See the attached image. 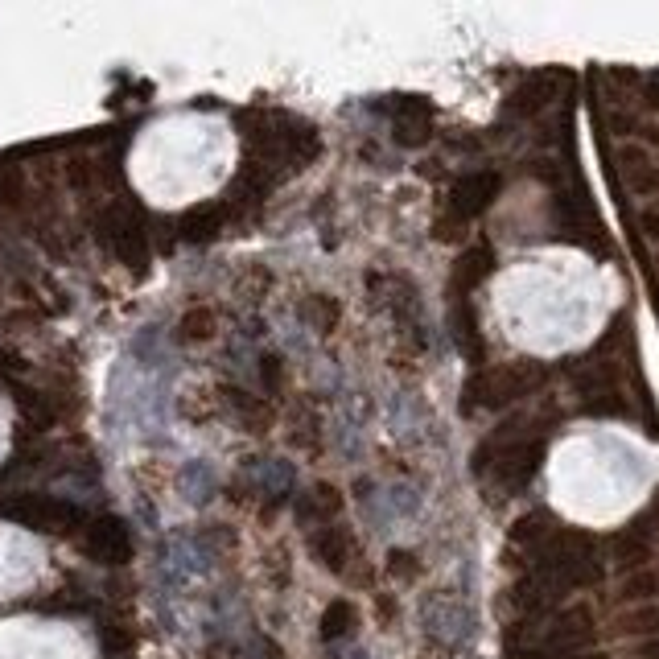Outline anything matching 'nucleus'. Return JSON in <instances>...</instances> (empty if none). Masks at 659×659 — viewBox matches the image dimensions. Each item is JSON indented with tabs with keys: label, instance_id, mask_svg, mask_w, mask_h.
I'll return each instance as SVG.
<instances>
[{
	"label": "nucleus",
	"instance_id": "obj_6",
	"mask_svg": "<svg viewBox=\"0 0 659 659\" xmlns=\"http://www.w3.org/2000/svg\"><path fill=\"white\" fill-rule=\"evenodd\" d=\"M9 441H13V412L5 400H0V458L9 454Z\"/></svg>",
	"mask_w": 659,
	"mask_h": 659
},
{
	"label": "nucleus",
	"instance_id": "obj_2",
	"mask_svg": "<svg viewBox=\"0 0 659 659\" xmlns=\"http://www.w3.org/2000/svg\"><path fill=\"white\" fill-rule=\"evenodd\" d=\"M503 318L532 346H565L598 322V289L577 264H524L503 285Z\"/></svg>",
	"mask_w": 659,
	"mask_h": 659
},
{
	"label": "nucleus",
	"instance_id": "obj_3",
	"mask_svg": "<svg viewBox=\"0 0 659 659\" xmlns=\"http://www.w3.org/2000/svg\"><path fill=\"white\" fill-rule=\"evenodd\" d=\"M647 487V466L631 441L594 433L573 441L561 454L557 495L573 515H614L631 507Z\"/></svg>",
	"mask_w": 659,
	"mask_h": 659
},
{
	"label": "nucleus",
	"instance_id": "obj_1",
	"mask_svg": "<svg viewBox=\"0 0 659 659\" xmlns=\"http://www.w3.org/2000/svg\"><path fill=\"white\" fill-rule=\"evenodd\" d=\"M235 132L211 112H169L141 128L128 153V178L145 202L182 211L223 190L235 169Z\"/></svg>",
	"mask_w": 659,
	"mask_h": 659
},
{
	"label": "nucleus",
	"instance_id": "obj_5",
	"mask_svg": "<svg viewBox=\"0 0 659 659\" xmlns=\"http://www.w3.org/2000/svg\"><path fill=\"white\" fill-rule=\"evenodd\" d=\"M46 577V548L13 524H0V598H17Z\"/></svg>",
	"mask_w": 659,
	"mask_h": 659
},
{
	"label": "nucleus",
	"instance_id": "obj_4",
	"mask_svg": "<svg viewBox=\"0 0 659 659\" xmlns=\"http://www.w3.org/2000/svg\"><path fill=\"white\" fill-rule=\"evenodd\" d=\"M0 659H87V643L54 618L0 622Z\"/></svg>",
	"mask_w": 659,
	"mask_h": 659
}]
</instances>
